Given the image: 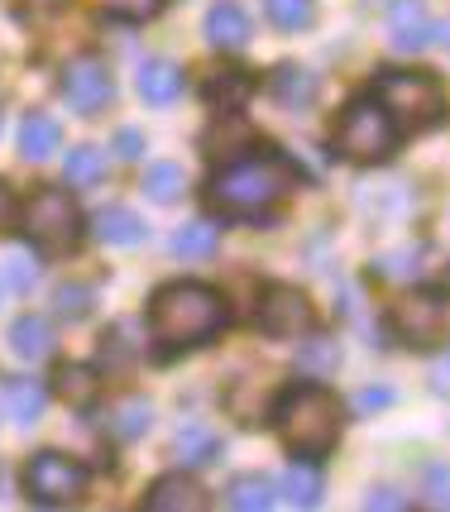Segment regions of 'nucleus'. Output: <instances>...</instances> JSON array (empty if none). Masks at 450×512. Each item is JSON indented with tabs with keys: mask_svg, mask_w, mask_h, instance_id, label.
<instances>
[{
	"mask_svg": "<svg viewBox=\"0 0 450 512\" xmlns=\"http://www.w3.org/2000/svg\"><path fill=\"white\" fill-rule=\"evenodd\" d=\"M297 187V168L278 154H249L225 163L211 178L206 197L221 216H264Z\"/></svg>",
	"mask_w": 450,
	"mask_h": 512,
	"instance_id": "obj_1",
	"label": "nucleus"
},
{
	"mask_svg": "<svg viewBox=\"0 0 450 512\" xmlns=\"http://www.w3.org/2000/svg\"><path fill=\"white\" fill-rule=\"evenodd\" d=\"M221 326H225V302H221V292L206 288V283H168L149 302V331L168 350L202 345Z\"/></svg>",
	"mask_w": 450,
	"mask_h": 512,
	"instance_id": "obj_2",
	"label": "nucleus"
},
{
	"mask_svg": "<svg viewBox=\"0 0 450 512\" xmlns=\"http://www.w3.org/2000/svg\"><path fill=\"white\" fill-rule=\"evenodd\" d=\"M273 426L293 455H326L340 441V402L316 383H297L273 402Z\"/></svg>",
	"mask_w": 450,
	"mask_h": 512,
	"instance_id": "obj_3",
	"label": "nucleus"
},
{
	"mask_svg": "<svg viewBox=\"0 0 450 512\" xmlns=\"http://www.w3.org/2000/svg\"><path fill=\"white\" fill-rule=\"evenodd\" d=\"M374 101H379L388 120L407 134H427L441 125L446 115V91L431 72H407V67H393L374 82Z\"/></svg>",
	"mask_w": 450,
	"mask_h": 512,
	"instance_id": "obj_4",
	"label": "nucleus"
},
{
	"mask_svg": "<svg viewBox=\"0 0 450 512\" xmlns=\"http://www.w3.org/2000/svg\"><path fill=\"white\" fill-rule=\"evenodd\" d=\"M336 149L350 163H383V158H393V149H398V125L388 120V111H383L374 96H360L340 115Z\"/></svg>",
	"mask_w": 450,
	"mask_h": 512,
	"instance_id": "obj_5",
	"label": "nucleus"
},
{
	"mask_svg": "<svg viewBox=\"0 0 450 512\" xmlns=\"http://www.w3.org/2000/svg\"><path fill=\"white\" fill-rule=\"evenodd\" d=\"M20 221H24V235L39 249H53V254H58V249H72L82 240V211H77V201H72L63 187L34 192Z\"/></svg>",
	"mask_w": 450,
	"mask_h": 512,
	"instance_id": "obj_6",
	"label": "nucleus"
},
{
	"mask_svg": "<svg viewBox=\"0 0 450 512\" xmlns=\"http://www.w3.org/2000/svg\"><path fill=\"white\" fill-rule=\"evenodd\" d=\"M24 493L44 508H68V503H82L87 498V469L58 455V450H44L34 455L29 469H24Z\"/></svg>",
	"mask_w": 450,
	"mask_h": 512,
	"instance_id": "obj_7",
	"label": "nucleus"
},
{
	"mask_svg": "<svg viewBox=\"0 0 450 512\" xmlns=\"http://www.w3.org/2000/svg\"><path fill=\"white\" fill-rule=\"evenodd\" d=\"M450 312L441 292H407L403 302L393 307V335L412 345V350H436L446 340Z\"/></svg>",
	"mask_w": 450,
	"mask_h": 512,
	"instance_id": "obj_8",
	"label": "nucleus"
},
{
	"mask_svg": "<svg viewBox=\"0 0 450 512\" xmlns=\"http://www.w3.org/2000/svg\"><path fill=\"white\" fill-rule=\"evenodd\" d=\"M254 321H259V331L273 335V340H293V335L312 331V302H307V292H297L293 283H269V288L259 292Z\"/></svg>",
	"mask_w": 450,
	"mask_h": 512,
	"instance_id": "obj_9",
	"label": "nucleus"
},
{
	"mask_svg": "<svg viewBox=\"0 0 450 512\" xmlns=\"http://www.w3.org/2000/svg\"><path fill=\"white\" fill-rule=\"evenodd\" d=\"M63 96H68V106L77 115H101L115 96L111 67L101 63V58H77V63H68V72H63Z\"/></svg>",
	"mask_w": 450,
	"mask_h": 512,
	"instance_id": "obj_10",
	"label": "nucleus"
},
{
	"mask_svg": "<svg viewBox=\"0 0 450 512\" xmlns=\"http://www.w3.org/2000/svg\"><path fill=\"white\" fill-rule=\"evenodd\" d=\"M441 39V24L431 20V10L422 0H393L388 5V44L398 53H422Z\"/></svg>",
	"mask_w": 450,
	"mask_h": 512,
	"instance_id": "obj_11",
	"label": "nucleus"
},
{
	"mask_svg": "<svg viewBox=\"0 0 450 512\" xmlns=\"http://www.w3.org/2000/svg\"><path fill=\"white\" fill-rule=\"evenodd\" d=\"M144 508L149 512H206L211 508V498L197 479H187V474H163L149 498H144Z\"/></svg>",
	"mask_w": 450,
	"mask_h": 512,
	"instance_id": "obj_12",
	"label": "nucleus"
},
{
	"mask_svg": "<svg viewBox=\"0 0 450 512\" xmlns=\"http://www.w3.org/2000/svg\"><path fill=\"white\" fill-rule=\"evenodd\" d=\"M249 34H254V24H249V15L235 5V0H221V5L206 10V39L216 48L240 53V48H249Z\"/></svg>",
	"mask_w": 450,
	"mask_h": 512,
	"instance_id": "obj_13",
	"label": "nucleus"
},
{
	"mask_svg": "<svg viewBox=\"0 0 450 512\" xmlns=\"http://www.w3.org/2000/svg\"><path fill=\"white\" fill-rule=\"evenodd\" d=\"M187 87V72L178 63H168V58H149V63L139 67V96L149 101V106H173Z\"/></svg>",
	"mask_w": 450,
	"mask_h": 512,
	"instance_id": "obj_14",
	"label": "nucleus"
},
{
	"mask_svg": "<svg viewBox=\"0 0 450 512\" xmlns=\"http://www.w3.org/2000/svg\"><path fill=\"white\" fill-rule=\"evenodd\" d=\"M269 96L278 101V106H283V111H307V106L316 101V77L307 72V67L283 63L269 77Z\"/></svg>",
	"mask_w": 450,
	"mask_h": 512,
	"instance_id": "obj_15",
	"label": "nucleus"
},
{
	"mask_svg": "<svg viewBox=\"0 0 450 512\" xmlns=\"http://www.w3.org/2000/svg\"><path fill=\"white\" fill-rule=\"evenodd\" d=\"M10 350L24 359V364H39V359L53 355V326L44 316H20L10 326Z\"/></svg>",
	"mask_w": 450,
	"mask_h": 512,
	"instance_id": "obj_16",
	"label": "nucleus"
},
{
	"mask_svg": "<svg viewBox=\"0 0 450 512\" xmlns=\"http://www.w3.org/2000/svg\"><path fill=\"white\" fill-rule=\"evenodd\" d=\"M44 407H48V388L39 379H15L5 388V417H10V422L34 426L44 417Z\"/></svg>",
	"mask_w": 450,
	"mask_h": 512,
	"instance_id": "obj_17",
	"label": "nucleus"
},
{
	"mask_svg": "<svg viewBox=\"0 0 450 512\" xmlns=\"http://www.w3.org/2000/svg\"><path fill=\"white\" fill-rule=\"evenodd\" d=\"M149 235V225L139 221L130 206H106L101 216H96V240L101 245H139Z\"/></svg>",
	"mask_w": 450,
	"mask_h": 512,
	"instance_id": "obj_18",
	"label": "nucleus"
},
{
	"mask_svg": "<svg viewBox=\"0 0 450 512\" xmlns=\"http://www.w3.org/2000/svg\"><path fill=\"white\" fill-rule=\"evenodd\" d=\"M53 149H63L58 120H53V115H29L20 125V154L29 158V163H44V158H53Z\"/></svg>",
	"mask_w": 450,
	"mask_h": 512,
	"instance_id": "obj_19",
	"label": "nucleus"
},
{
	"mask_svg": "<svg viewBox=\"0 0 450 512\" xmlns=\"http://www.w3.org/2000/svg\"><path fill=\"white\" fill-rule=\"evenodd\" d=\"M149 422H154L149 398H120L111 412H106V431H111L115 441H135V436H144Z\"/></svg>",
	"mask_w": 450,
	"mask_h": 512,
	"instance_id": "obj_20",
	"label": "nucleus"
},
{
	"mask_svg": "<svg viewBox=\"0 0 450 512\" xmlns=\"http://www.w3.org/2000/svg\"><path fill=\"white\" fill-rule=\"evenodd\" d=\"M173 455H178V465L202 469V465H211V460L221 455V441H216L206 426H182L178 436H173Z\"/></svg>",
	"mask_w": 450,
	"mask_h": 512,
	"instance_id": "obj_21",
	"label": "nucleus"
},
{
	"mask_svg": "<svg viewBox=\"0 0 450 512\" xmlns=\"http://www.w3.org/2000/svg\"><path fill=\"white\" fill-rule=\"evenodd\" d=\"M273 489L283 493V503H293V508H316V498H321V474H316L312 465H288L278 474Z\"/></svg>",
	"mask_w": 450,
	"mask_h": 512,
	"instance_id": "obj_22",
	"label": "nucleus"
},
{
	"mask_svg": "<svg viewBox=\"0 0 450 512\" xmlns=\"http://www.w3.org/2000/svg\"><path fill=\"white\" fill-rule=\"evenodd\" d=\"M101 393V379H96V369L87 364H63L58 369V398L72 402V407H91Z\"/></svg>",
	"mask_w": 450,
	"mask_h": 512,
	"instance_id": "obj_23",
	"label": "nucleus"
},
{
	"mask_svg": "<svg viewBox=\"0 0 450 512\" xmlns=\"http://www.w3.org/2000/svg\"><path fill=\"white\" fill-rule=\"evenodd\" d=\"M225 503H230V508H240V512H259V508H273L278 498H273L269 479H259V474H240V479H230Z\"/></svg>",
	"mask_w": 450,
	"mask_h": 512,
	"instance_id": "obj_24",
	"label": "nucleus"
},
{
	"mask_svg": "<svg viewBox=\"0 0 450 512\" xmlns=\"http://www.w3.org/2000/svg\"><path fill=\"white\" fill-rule=\"evenodd\" d=\"M144 192L154 201H178L182 192H187V173H182V163H154L149 173H144Z\"/></svg>",
	"mask_w": 450,
	"mask_h": 512,
	"instance_id": "obj_25",
	"label": "nucleus"
},
{
	"mask_svg": "<svg viewBox=\"0 0 450 512\" xmlns=\"http://www.w3.org/2000/svg\"><path fill=\"white\" fill-rule=\"evenodd\" d=\"M68 182L72 187H96V182L106 178V154L96 149V144H82V149H72L68 154Z\"/></svg>",
	"mask_w": 450,
	"mask_h": 512,
	"instance_id": "obj_26",
	"label": "nucleus"
},
{
	"mask_svg": "<svg viewBox=\"0 0 450 512\" xmlns=\"http://www.w3.org/2000/svg\"><path fill=\"white\" fill-rule=\"evenodd\" d=\"M216 245H221V235H216V225L206 221L182 225L173 235V254H182V259H206V254H216Z\"/></svg>",
	"mask_w": 450,
	"mask_h": 512,
	"instance_id": "obj_27",
	"label": "nucleus"
},
{
	"mask_svg": "<svg viewBox=\"0 0 450 512\" xmlns=\"http://www.w3.org/2000/svg\"><path fill=\"white\" fill-rule=\"evenodd\" d=\"M249 91H254V82H249L245 72H235V67H230V72H221V77H211V82H206V101H211V106L221 101V111H235Z\"/></svg>",
	"mask_w": 450,
	"mask_h": 512,
	"instance_id": "obj_28",
	"label": "nucleus"
},
{
	"mask_svg": "<svg viewBox=\"0 0 450 512\" xmlns=\"http://www.w3.org/2000/svg\"><path fill=\"white\" fill-rule=\"evenodd\" d=\"M269 5V20L283 29V34H297V29H307L312 24V0H264Z\"/></svg>",
	"mask_w": 450,
	"mask_h": 512,
	"instance_id": "obj_29",
	"label": "nucleus"
},
{
	"mask_svg": "<svg viewBox=\"0 0 450 512\" xmlns=\"http://www.w3.org/2000/svg\"><path fill=\"white\" fill-rule=\"evenodd\" d=\"M101 5H106V15H115V20L144 24V20H154L168 0H101Z\"/></svg>",
	"mask_w": 450,
	"mask_h": 512,
	"instance_id": "obj_30",
	"label": "nucleus"
},
{
	"mask_svg": "<svg viewBox=\"0 0 450 512\" xmlns=\"http://www.w3.org/2000/svg\"><path fill=\"white\" fill-rule=\"evenodd\" d=\"M336 340H321V335H316V340H307V350H302V369H307V374H326V369H336Z\"/></svg>",
	"mask_w": 450,
	"mask_h": 512,
	"instance_id": "obj_31",
	"label": "nucleus"
},
{
	"mask_svg": "<svg viewBox=\"0 0 450 512\" xmlns=\"http://www.w3.org/2000/svg\"><path fill=\"white\" fill-rule=\"evenodd\" d=\"M87 312H91V292L87 288H58V316L82 321Z\"/></svg>",
	"mask_w": 450,
	"mask_h": 512,
	"instance_id": "obj_32",
	"label": "nucleus"
},
{
	"mask_svg": "<svg viewBox=\"0 0 450 512\" xmlns=\"http://www.w3.org/2000/svg\"><path fill=\"white\" fill-rule=\"evenodd\" d=\"M34 283H39V264H34L29 254H10V288L29 292Z\"/></svg>",
	"mask_w": 450,
	"mask_h": 512,
	"instance_id": "obj_33",
	"label": "nucleus"
},
{
	"mask_svg": "<svg viewBox=\"0 0 450 512\" xmlns=\"http://www.w3.org/2000/svg\"><path fill=\"white\" fill-rule=\"evenodd\" d=\"M388 402H393L388 388H360V393H355V407H360V412H379V407H388Z\"/></svg>",
	"mask_w": 450,
	"mask_h": 512,
	"instance_id": "obj_34",
	"label": "nucleus"
},
{
	"mask_svg": "<svg viewBox=\"0 0 450 512\" xmlns=\"http://www.w3.org/2000/svg\"><path fill=\"white\" fill-rule=\"evenodd\" d=\"M364 508H393L398 512V508H407V498L398 489H374L369 498H364Z\"/></svg>",
	"mask_w": 450,
	"mask_h": 512,
	"instance_id": "obj_35",
	"label": "nucleus"
},
{
	"mask_svg": "<svg viewBox=\"0 0 450 512\" xmlns=\"http://www.w3.org/2000/svg\"><path fill=\"white\" fill-rule=\"evenodd\" d=\"M115 149H120V158H139L144 139H139V130H120L115 134Z\"/></svg>",
	"mask_w": 450,
	"mask_h": 512,
	"instance_id": "obj_36",
	"label": "nucleus"
},
{
	"mask_svg": "<svg viewBox=\"0 0 450 512\" xmlns=\"http://www.w3.org/2000/svg\"><path fill=\"white\" fill-rule=\"evenodd\" d=\"M10 221H15V197H10V187L0 182V230H5Z\"/></svg>",
	"mask_w": 450,
	"mask_h": 512,
	"instance_id": "obj_37",
	"label": "nucleus"
},
{
	"mask_svg": "<svg viewBox=\"0 0 450 512\" xmlns=\"http://www.w3.org/2000/svg\"><path fill=\"white\" fill-rule=\"evenodd\" d=\"M29 5H34V10H58L63 0H29Z\"/></svg>",
	"mask_w": 450,
	"mask_h": 512,
	"instance_id": "obj_38",
	"label": "nucleus"
}]
</instances>
